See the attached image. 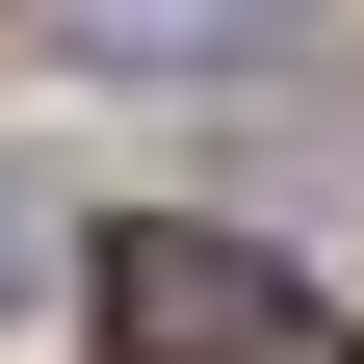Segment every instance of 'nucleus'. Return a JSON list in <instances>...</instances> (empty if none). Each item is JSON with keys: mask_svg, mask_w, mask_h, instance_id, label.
I'll return each instance as SVG.
<instances>
[{"mask_svg": "<svg viewBox=\"0 0 364 364\" xmlns=\"http://www.w3.org/2000/svg\"><path fill=\"white\" fill-rule=\"evenodd\" d=\"M78 312H105V364H364V312H338V287H287L260 235H182V208L78 260Z\"/></svg>", "mask_w": 364, "mask_h": 364, "instance_id": "1", "label": "nucleus"}, {"mask_svg": "<svg viewBox=\"0 0 364 364\" xmlns=\"http://www.w3.org/2000/svg\"><path fill=\"white\" fill-rule=\"evenodd\" d=\"M53 53H105V78H235V53H287V0H26Z\"/></svg>", "mask_w": 364, "mask_h": 364, "instance_id": "2", "label": "nucleus"}, {"mask_svg": "<svg viewBox=\"0 0 364 364\" xmlns=\"http://www.w3.org/2000/svg\"><path fill=\"white\" fill-rule=\"evenodd\" d=\"M0 312H26V182H0Z\"/></svg>", "mask_w": 364, "mask_h": 364, "instance_id": "3", "label": "nucleus"}]
</instances>
